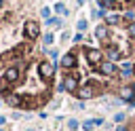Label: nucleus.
Masks as SVG:
<instances>
[{
	"instance_id": "obj_8",
	"label": "nucleus",
	"mask_w": 135,
	"mask_h": 131,
	"mask_svg": "<svg viewBox=\"0 0 135 131\" xmlns=\"http://www.w3.org/2000/svg\"><path fill=\"white\" fill-rule=\"evenodd\" d=\"M99 72L105 74V76H112V74H116V66H114L112 61H103V63L99 66Z\"/></svg>"
},
{
	"instance_id": "obj_25",
	"label": "nucleus",
	"mask_w": 135,
	"mask_h": 131,
	"mask_svg": "<svg viewBox=\"0 0 135 131\" xmlns=\"http://www.w3.org/2000/svg\"><path fill=\"white\" fill-rule=\"evenodd\" d=\"M127 2H135V0H127Z\"/></svg>"
},
{
	"instance_id": "obj_18",
	"label": "nucleus",
	"mask_w": 135,
	"mask_h": 131,
	"mask_svg": "<svg viewBox=\"0 0 135 131\" xmlns=\"http://www.w3.org/2000/svg\"><path fill=\"white\" fill-rule=\"evenodd\" d=\"M114 120H116V123H122V120H124V114H122V112H118V114L114 116Z\"/></svg>"
},
{
	"instance_id": "obj_19",
	"label": "nucleus",
	"mask_w": 135,
	"mask_h": 131,
	"mask_svg": "<svg viewBox=\"0 0 135 131\" xmlns=\"http://www.w3.org/2000/svg\"><path fill=\"white\" fill-rule=\"evenodd\" d=\"M93 125H95V120H86V123H84V129H86V131H91V129H93Z\"/></svg>"
},
{
	"instance_id": "obj_21",
	"label": "nucleus",
	"mask_w": 135,
	"mask_h": 131,
	"mask_svg": "<svg viewBox=\"0 0 135 131\" xmlns=\"http://www.w3.org/2000/svg\"><path fill=\"white\" fill-rule=\"evenodd\" d=\"M133 17H135L133 11H127V13H124V19H133Z\"/></svg>"
},
{
	"instance_id": "obj_7",
	"label": "nucleus",
	"mask_w": 135,
	"mask_h": 131,
	"mask_svg": "<svg viewBox=\"0 0 135 131\" xmlns=\"http://www.w3.org/2000/svg\"><path fill=\"white\" fill-rule=\"evenodd\" d=\"M63 87L70 91V93H76V87H78V76H65V80H63Z\"/></svg>"
},
{
	"instance_id": "obj_15",
	"label": "nucleus",
	"mask_w": 135,
	"mask_h": 131,
	"mask_svg": "<svg viewBox=\"0 0 135 131\" xmlns=\"http://www.w3.org/2000/svg\"><path fill=\"white\" fill-rule=\"evenodd\" d=\"M127 34H129V36H131V38H135V21H133V23H129V25H127Z\"/></svg>"
},
{
	"instance_id": "obj_2",
	"label": "nucleus",
	"mask_w": 135,
	"mask_h": 131,
	"mask_svg": "<svg viewBox=\"0 0 135 131\" xmlns=\"http://www.w3.org/2000/svg\"><path fill=\"white\" fill-rule=\"evenodd\" d=\"M86 59H89V63H93V66H97V68L103 63V55H101L99 49H89V51H86Z\"/></svg>"
},
{
	"instance_id": "obj_10",
	"label": "nucleus",
	"mask_w": 135,
	"mask_h": 131,
	"mask_svg": "<svg viewBox=\"0 0 135 131\" xmlns=\"http://www.w3.org/2000/svg\"><path fill=\"white\" fill-rule=\"evenodd\" d=\"M95 34H97V38H99L101 42H105V40H108V25H97Z\"/></svg>"
},
{
	"instance_id": "obj_3",
	"label": "nucleus",
	"mask_w": 135,
	"mask_h": 131,
	"mask_svg": "<svg viewBox=\"0 0 135 131\" xmlns=\"http://www.w3.org/2000/svg\"><path fill=\"white\" fill-rule=\"evenodd\" d=\"M38 72H40V76H42V78L51 80V78H53V74H55V66H53L51 61H42V63L38 66Z\"/></svg>"
},
{
	"instance_id": "obj_17",
	"label": "nucleus",
	"mask_w": 135,
	"mask_h": 131,
	"mask_svg": "<svg viewBox=\"0 0 135 131\" xmlns=\"http://www.w3.org/2000/svg\"><path fill=\"white\" fill-rule=\"evenodd\" d=\"M53 42V34H44V44H51Z\"/></svg>"
},
{
	"instance_id": "obj_9",
	"label": "nucleus",
	"mask_w": 135,
	"mask_h": 131,
	"mask_svg": "<svg viewBox=\"0 0 135 131\" xmlns=\"http://www.w3.org/2000/svg\"><path fill=\"white\" fill-rule=\"evenodd\" d=\"M120 97L124 101H133L135 99V87H122L120 89Z\"/></svg>"
},
{
	"instance_id": "obj_14",
	"label": "nucleus",
	"mask_w": 135,
	"mask_h": 131,
	"mask_svg": "<svg viewBox=\"0 0 135 131\" xmlns=\"http://www.w3.org/2000/svg\"><path fill=\"white\" fill-rule=\"evenodd\" d=\"M105 21H108L110 25H116V23H118V17H116V15H105Z\"/></svg>"
},
{
	"instance_id": "obj_1",
	"label": "nucleus",
	"mask_w": 135,
	"mask_h": 131,
	"mask_svg": "<svg viewBox=\"0 0 135 131\" xmlns=\"http://www.w3.org/2000/svg\"><path fill=\"white\" fill-rule=\"evenodd\" d=\"M19 76H21V72H19V68L17 66H11V68H6V72H4V82L6 85H15L17 80H19Z\"/></svg>"
},
{
	"instance_id": "obj_12",
	"label": "nucleus",
	"mask_w": 135,
	"mask_h": 131,
	"mask_svg": "<svg viewBox=\"0 0 135 131\" xmlns=\"http://www.w3.org/2000/svg\"><path fill=\"white\" fill-rule=\"evenodd\" d=\"M108 57H110V61L114 63V61H116V59L120 57V51H118L116 46H110V51H108Z\"/></svg>"
},
{
	"instance_id": "obj_22",
	"label": "nucleus",
	"mask_w": 135,
	"mask_h": 131,
	"mask_svg": "<svg viewBox=\"0 0 135 131\" xmlns=\"http://www.w3.org/2000/svg\"><path fill=\"white\" fill-rule=\"evenodd\" d=\"M84 27H86V21L80 19V21H78V30H84Z\"/></svg>"
},
{
	"instance_id": "obj_20",
	"label": "nucleus",
	"mask_w": 135,
	"mask_h": 131,
	"mask_svg": "<svg viewBox=\"0 0 135 131\" xmlns=\"http://www.w3.org/2000/svg\"><path fill=\"white\" fill-rule=\"evenodd\" d=\"M55 11H57V13H65V6H63V4H55Z\"/></svg>"
},
{
	"instance_id": "obj_16",
	"label": "nucleus",
	"mask_w": 135,
	"mask_h": 131,
	"mask_svg": "<svg viewBox=\"0 0 135 131\" xmlns=\"http://www.w3.org/2000/svg\"><path fill=\"white\" fill-rule=\"evenodd\" d=\"M68 127H70V129H78V120H76V118H70V120H68Z\"/></svg>"
},
{
	"instance_id": "obj_4",
	"label": "nucleus",
	"mask_w": 135,
	"mask_h": 131,
	"mask_svg": "<svg viewBox=\"0 0 135 131\" xmlns=\"http://www.w3.org/2000/svg\"><path fill=\"white\" fill-rule=\"evenodd\" d=\"M23 30H25V36L27 38H38V34H40V25L36 23V21H25V25H23Z\"/></svg>"
},
{
	"instance_id": "obj_11",
	"label": "nucleus",
	"mask_w": 135,
	"mask_h": 131,
	"mask_svg": "<svg viewBox=\"0 0 135 131\" xmlns=\"http://www.w3.org/2000/svg\"><path fill=\"white\" fill-rule=\"evenodd\" d=\"M131 74H133V66H131L129 61L120 63V76H122V78H127V76H131Z\"/></svg>"
},
{
	"instance_id": "obj_24",
	"label": "nucleus",
	"mask_w": 135,
	"mask_h": 131,
	"mask_svg": "<svg viewBox=\"0 0 135 131\" xmlns=\"http://www.w3.org/2000/svg\"><path fill=\"white\" fill-rule=\"evenodd\" d=\"M2 4H4V0H0V6H2Z\"/></svg>"
},
{
	"instance_id": "obj_6",
	"label": "nucleus",
	"mask_w": 135,
	"mask_h": 131,
	"mask_svg": "<svg viewBox=\"0 0 135 131\" xmlns=\"http://www.w3.org/2000/svg\"><path fill=\"white\" fill-rule=\"evenodd\" d=\"M61 66H63L65 70H72V68H76V55H74V53H68V55H63V57H61Z\"/></svg>"
},
{
	"instance_id": "obj_13",
	"label": "nucleus",
	"mask_w": 135,
	"mask_h": 131,
	"mask_svg": "<svg viewBox=\"0 0 135 131\" xmlns=\"http://www.w3.org/2000/svg\"><path fill=\"white\" fill-rule=\"evenodd\" d=\"M99 4H101L103 8H116V6H118L116 0H99Z\"/></svg>"
},
{
	"instance_id": "obj_23",
	"label": "nucleus",
	"mask_w": 135,
	"mask_h": 131,
	"mask_svg": "<svg viewBox=\"0 0 135 131\" xmlns=\"http://www.w3.org/2000/svg\"><path fill=\"white\" fill-rule=\"evenodd\" d=\"M116 131H127V129H124V127H122V125H120V127H118V129H116Z\"/></svg>"
},
{
	"instance_id": "obj_5",
	"label": "nucleus",
	"mask_w": 135,
	"mask_h": 131,
	"mask_svg": "<svg viewBox=\"0 0 135 131\" xmlns=\"http://www.w3.org/2000/svg\"><path fill=\"white\" fill-rule=\"evenodd\" d=\"M76 93H78L80 99H91V97L95 95V87H93V85H82Z\"/></svg>"
}]
</instances>
